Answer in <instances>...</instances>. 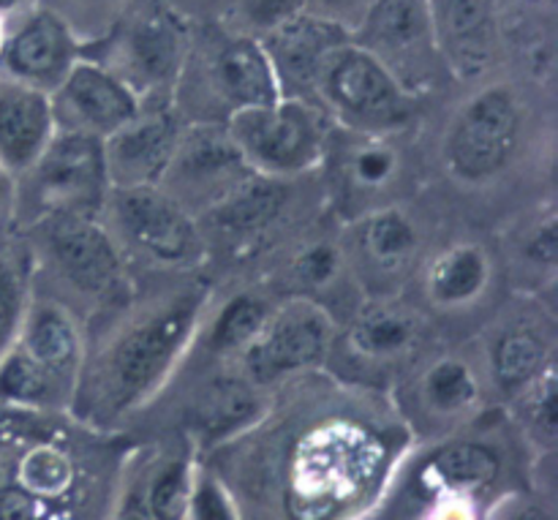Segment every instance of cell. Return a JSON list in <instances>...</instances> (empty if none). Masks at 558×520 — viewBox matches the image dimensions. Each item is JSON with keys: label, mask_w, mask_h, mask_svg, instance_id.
I'll use <instances>...</instances> for the list:
<instances>
[{"label": "cell", "mask_w": 558, "mask_h": 520, "mask_svg": "<svg viewBox=\"0 0 558 520\" xmlns=\"http://www.w3.org/2000/svg\"><path fill=\"white\" fill-rule=\"evenodd\" d=\"M281 101L262 41L232 36L213 20L191 25L172 107L183 123H227L243 109Z\"/></svg>", "instance_id": "obj_1"}, {"label": "cell", "mask_w": 558, "mask_h": 520, "mask_svg": "<svg viewBox=\"0 0 558 520\" xmlns=\"http://www.w3.org/2000/svg\"><path fill=\"white\" fill-rule=\"evenodd\" d=\"M202 294L185 292L125 322L101 349L90 374L93 401L109 414L142 407L161 390L202 316Z\"/></svg>", "instance_id": "obj_2"}, {"label": "cell", "mask_w": 558, "mask_h": 520, "mask_svg": "<svg viewBox=\"0 0 558 520\" xmlns=\"http://www.w3.org/2000/svg\"><path fill=\"white\" fill-rule=\"evenodd\" d=\"M191 25L194 22L161 0H134L118 25L82 55L118 76L140 98L142 109L172 107Z\"/></svg>", "instance_id": "obj_3"}, {"label": "cell", "mask_w": 558, "mask_h": 520, "mask_svg": "<svg viewBox=\"0 0 558 520\" xmlns=\"http://www.w3.org/2000/svg\"><path fill=\"white\" fill-rule=\"evenodd\" d=\"M311 104L327 120L363 136L396 134L417 112V98L409 96L349 36L338 38L322 55Z\"/></svg>", "instance_id": "obj_4"}, {"label": "cell", "mask_w": 558, "mask_h": 520, "mask_svg": "<svg viewBox=\"0 0 558 520\" xmlns=\"http://www.w3.org/2000/svg\"><path fill=\"white\" fill-rule=\"evenodd\" d=\"M109 196L104 142L54 131L38 161L16 180V218L27 227L47 216H96Z\"/></svg>", "instance_id": "obj_5"}, {"label": "cell", "mask_w": 558, "mask_h": 520, "mask_svg": "<svg viewBox=\"0 0 558 520\" xmlns=\"http://www.w3.org/2000/svg\"><path fill=\"white\" fill-rule=\"evenodd\" d=\"M25 240L33 273H49L76 298L107 303L125 281L123 254L96 216H47L31 223Z\"/></svg>", "instance_id": "obj_6"}, {"label": "cell", "mask_w": 558, "mask_h": 520, "mask_svg": "<svg viewBox=\"0 0 558 520\" xmlns=\"http://www.w3.org/2000/svg\"><path fill=\"white\" fill-rule=\"evenodd\" d=\"M330 120L308 101L281 98L267 107L243 109L227 120V134L254 174L287 178L308 172L327 150Z\"/></svg>", "instance_id": "obj_7"}, {"label": "cell", "mask_w": 558, "mask_h": 520, "mask_svg": "<svg viewBox=\"0 0 558 520\" xmlns=\"http://www.w3.org/2000/svg\"><path fill=\"white\" fill-rule=\"evenodd\" d=\"M349 38L417 101L450 80L436 49L428 0H376Z\"/></svg>", "instance_id": "obj_8"}, {"label": "cell", "mask_w": 558, "mask_h": 520, "mask_svg": "<svg viewBox=\"0 0 558 520\" xmlns=\"http://www.w3.org/2000/svg\"><path fill=\"white\" fill-rule=\"evenodd\" d=\"M523 136V107L505 82H490L463 101L445 140L447 169L458 180L483 183L505 172Z\"/></svg>", "instance_id": "obj_9"}, {"label": "cell", "mask_w": 558, "mask_h": 520, "mask_svg": "<svg viewBox=\"0 0 558 520\" xmlns=\"http://www.w3.org/2000/svg\"><path fill=\"white\" fill-rule=\"evenodd\" d=\"M109 216L112 240L123 249H134L158 265H183L196 254L199 234L189 207L180 205L161 185L109 189L104 210Z\"/></svg>", "instance_id": "obj_10"}, {"label": "cell", "mask_w": 558, "mask_h": 520, "mask_svg": "<svg viewBox=\"0 0 558 520\" xmlns=\"http://www.w3.org/2000/svg\"><path fill=\"white\" fill-rule=\"evenodd\" d=\"M332 343V319L322 305L300 300L270 314L259 336L240 352L251 382H272L314 368Z\"/></svg>", "instance_id": "obj_11"}, {"label": "cell", "mask_w": 558, "mask_h": 520, "mask_svg": "<svg viewBox=\"0 0 558 520\" xmlns=\"http://www.w3.org/2000/svg\"><path fill=\"white\" fill-rule=\"evenodd\" d=\"M80 58L82 47L69 27L33 3L9 20L0 44V76L52 96Z\"/></svg>", "instance_id": "obj_12"}, {"label": "cell", "mask_w": 558, "mask_h": 520, "mask_svg": "<svg viewBox=\"0 0 558 520\" xmlns=\"http://www.w3.org/2000/svg\"><path fill=\"white\" fill-rule=\"evenodd\" d=\"M54 131L109 140L142 112V104L123 82L101 63L82 55L65 80L49 96Z\"/></svg>", "instance_id": "obj_13"}, {"label": "cell", "mask_w": 558, "mask_h": 520, "mask_svg": "<svg viewBox=\"0 0 558 520\" xmlns=\"http://www.w3.org/2000/svg\"><path fill=\"white\" fill-rule=\"evenodd\" d=\"M428 9L447 76L477 82L490 74L501 44L496 0H428Z\"/></svg>", "instance_id": "obj_14"}, {"label": "cell", "mask_w": 558, "mask_h": 520, "mask_svg": "<svg viewBox=\"0 0 558 520\" xmlns=\"http://www.w3.org/2000/svg\"><path fill=\"white\" fill-rule=\"evenodd\" d=\"M183 120L174 107L142 109L129 125L104 140L109 189L158 185L178 150Z\"/></svg>", "instance_id": "obj_15"}, {"label": "cell", "mask_w": 558, "mask_h": 520, "mask_svg": "<svg viewBox=\"0 0 558 520\" xmlns=\"http://www.w3.org/2000/svg\"><path fill=\"white\" fill-rule=\"evenodd\" d=\"M16 347L27 358L36 360L41 368H47L54 379L63 382L71 392H76L82 371H85V347H82V330L69 303L41 298L33 289Z\"/></svg>", "instance_id": "obj_16"}, {"label": "cell", "mask_w": 558, "mask_h": 520, "mask_svg": "<svg viewBox=\"0 0 558 520\" xmlns=\"http://www.w3.org/2000/svg\"><path fill=\"white\" fill-rule=\"evenodd\" d=\"M54 134L49 96L0 76V167L16 180L38 161Z\"/></svg>", "instance_id": "obj_17"}, {"label": "cell", "mask_w": 558, "mask_h": 520, "mask_svg": "<svg viewBox=\"0 0 558 520\" xmlns=\"http://www.w3.org/2000/svg\"><path fill=\"white\" fill-rule=\"evenodd\" d=\"M343 36H349V33L325 25L319 20H311L305 14L270 33L262 41V47L270 58L272 71H276L281 98H300V101L311 104V87H314L322 55Z\"/></svg>", "instance_id": "obj_18"}, {"label": "cell", "mask_w": 558, "mask_h": 520, "mask_svg": "<svg viewBox=\"0 0 558 520\" xmlns=\"http://www.w3.org/2000/svg\"><path fill=\"white\" fill-rule=\"evenodd\" d=\"M488 368L499 390L518 396L554 368V341L534 319L510 322L490 341Z\"/></svg>", "instance_id": "obj_19"}, {"label": "cell", "mask_w": 558, "mask_h": 520, "mask_svg": "<svg viewBox=\"0 0 558 520\" xmlns=\"http://www.w3.org/2000/svg\"><path fill=\"white\" fill-rule=\"evenodd\" d=\"M414 401L425 418L436 423H458L480 409L483 376L469 360L445 354L425 365L414 382Z\"/></svg>", "instance_id": "obj_20"}, {"label": "cell", "mask_w": 558, "mask_h": 520, "mask_svg": "<svg viewBox=\"0 0 558 520\" xmlns=\"http://www.w3.org/2000/svg\"><path fill=\"white\" fill-rule=\"evenodd\" d=\"M494 265L483 245L461 243L445 249L425 267V298L445 311L477 303L488 289Z\"/></svg>", "instance_id": "obj_21"}, {"label": "cell", "mask_w": 558, "mask_h": 520, "mask_svg": "<svg viewBox=\"0 0 558 520\" xmlns=\"http://www.w3.org/2000/svg\"><path fill=\"white\" fill-rule=\"evenodd\" d=\"M417 251V229L412 218L396 207L363 213L354 227V254L376 276H387L412 259Z\"/></svg>", "instance_id": "obj_22"}, {"label": "cell", "mask_w": 558, "mask_h": 520, "mask_svg": "<svg viewBox=\"0 0 558 520\" xmlns=\"http://www.w3.org/2000/svg\"><path fill=\"white\" fill-rule=\"evenodd\" d=\"M499 452L485 442H450L428 458L425 483L445 494H477L499 477Z\"/></svg>", "instance_id": "obj_23"}, {"label": "cell", "mask_w": 558, "mask_h": 520, "mask_svg": "<svg viewBox=\"0 0 558 520\" xmlns=\"http://www.w3.org/2000/svg\"><path fill=\"white\" fill-rule=\"evenodd\" d=\"M33 294V256L25 240L0 238V360L14 349Z\"/></svg>", "instance_id": "obj_24"}, {"label": "cell", "mask_w": 558, "mask_h": 520, "mask_svg": "<svg viewBox=\"0 0 558 520\" xmlns=\"http://www.w3.org/2000/svg\"><path fill=\"white\" fill-rule=\"evenodd\" d=\"M303 14V0H218L210 20L232 36L265 41Z\"/></svg>", "instance_id": "obj_25"}, {"label": "cell", "mask_w": 558, "mask_h": 520, "mask_svg": "<svg viewBox=\"0 0 558 520\" xmlns=\"http://www.w3.org/2000/svg\"><path fill=\"white\" fill-rule=\"evenodd\" d=\"M417 341V322L396 309H374L352 327V347L363 358L390 360Z\"/></svg>", "instance_id": "obj_26"}, {"label": "cell", "mask_w": 558, "mask_h": 520, "mask_svg": "<svg viewBox=\"0 0 558 520\" xmlns=\"http://www.w3.org/2000/svg\"><path fill=\"white\" fill-rule=\"evenodd\" d=\"M134 0H36V5L58 16L82 49L101 41Z\"/></svg>", "instance_id": "obj_27"}, {"label": "cell", "mask_w": 558, "mask_h": 520, "mask_svg": "<svg viewBox=\"0 0 558 520\" xmlns=\"http://www.w3.org/2000/svg\"><path fill=\"white\" fill-rule=\"evenodd\" d=\"M357 142L349 147L347 161H343V178L354 185V191H376L387 189L392 180L398 178V153L396 147L387 142V136H363L354 134Z\"/></svg>", "instance_id": "obj_28"}, {"label": "cell", "mask_w": 558, "mask_h": 520, "mask_svg": "<svg viewBox=\"0 0 558 520\" xmlns=\"http://www.w3.org/2000/svg\"><path fill=\"white\" fill-rule=\"evenodd\" d=\"M272 311L254 294H238L216 316L210 330V352L240 354L265 327Z\"/></svg>", "instance_id": "obj_29"}, {"label": "cell", "mask_w": 558, "mask_h": 520, "mask_svg": "<svg viewBox=\"0 0 558 520\" xmlns=\"http://www.w3.org/2000/svg\"><path fill=\"white\" fill-rule=\"evenodd\" d=\"M194 469L189 461H169L145 477V499L153 520H189Z\"/></svg>", "instance_id": "obj_30"}, {"label": "cell", "mask_w": 558, "mask_h": 520, "mask_svg": "<svg viewBox=\"0 0 558 520\" xmlns=\"http://www.w3.org/2000/svg\"><path fill=\"white\" fill-rule=\"evenodd\" d=\"M521 401V418L529 434L539 442V445L554 447L556 442V374L554 368L548 374L539 376L534 385L518 392Z\"/></svg>", "instance_id": "obj_31"}, {"label": "cell", "mask_w": 558, "mask_h": 520, "mask_svg": "<svg viewBox=\"0 0 558 520\" xmlns=\"http://www.w3.org/2000/svg\"><path fill=\"white\" fill-rule=\"evenodd\" d=\"M216 396L207 398L205 409L199 412V423L207 434H229L245 412H251V398H245V387H216Z\"/></svg>", "instance_id": "obj_32"}, {"label": "cell", "mask_w": 558, "mask_h": 520, "mask_svg": "<svg viewBox=\"0 0 558 520\" xmlns=\"http://www.w3.org/2000/svg\"><path fill=\"white\" fill-rule=\"evenodd\" d=\"M343 254L330 243H319L305 249L294 262V278L303 287H327L341 270Z\"/></svg>", "instance_id": "obj_33"}, {"label": "cell", "mask_w": 558, "mask_h": 520, "mask_svg": "<svg viewBox=\"0 0 558 520\" xmlns=\"http://www.w3.org/2000/svg\"><path fill=\"white\" fill-rule=\"evenodd\" d=\"M189 520H238L227 491L210 474H194Z\"/></svg>", "instance_id": "obj_34"}, {"label": "cell", "mask_w": 558, "mask_h": 520, "mask_svg": "<svg viewBox=\"0 0 558 520\" xmlns=\"http://www.w3.org/2000/svg\"><path fill=\"white\" fill-rule=\"evenodd\" d=\"M376 0H303V14L325 25L352 33Z\"/></svg>", "instance_id": "obj_35"}, {"label": "cell", "mask_w": 558, "mask_h": 520, "mask_svg": "<svg viewBox=\"0 0 558 520\" xmlns=\"http://www.w3.org/2000/svg\"><path fill=\"white\" fill-rule=\"evenodd\" d=\"M523 259L532 262L539 270H554L558 259V229L554 213L543 218L537 227L532 229V234L523 243Z\"/></svg>", "instance_id": "obj_36"}, {"label": "cell", "mask_w": 558, "mask_h": 520, "mask_svg": "<svg viewBox=\"0 0 558 520\" xmlns=\"http://www.w3.org/2000/svg\"><path fill=\"white\" fill-rule=\"evenodd\" d=\"M114 520H153L150 507H147L145 499V480H140V483H134L125 491Z\"/></svg>", "instance_id": "obj_37"}, {"label": "cell", "mask_w": 558, "mask_h": 520, "mask_svg": "<svg viewBox=\"0 0 558 520\" xmlns=\"http://www.w3.org/2000/svg\"><path fill=\"white\" fill-rule=\"evenodd\" d=\"M16 221V178L0 167V238Z\"/></svg>", "instance_id": "obj_38"}, {"label": "cell", "mask_w": 558, "mask_h": 520, "mask_svg": "<svg viewBox=\"0 0 558 520\" xmlns=\"http://www.w3.org/2000/svg\"><path fill=\"white\" fill-rule=\"evenodd\" d=\"M167 3L169 9H174L178 14H183L185 20L199 22V20H210L213 11H216L218 0H161Z\"/></svg>", "instance_id": "obj_39"}, {"label": "cell", "mask_w": 558, "mask_h": 520, "mask_svg": "<svg viewBox=\"0 0 558 520\" xmlns=\"http://www.w3.org/2000/svg\"><path fill=\"white\" fill-rule=\"evenodd\" d=\"M501 520H554V516L539 505H512Z\"/></svg>", "instance_id": "obj_40"}, {"label": "cell", "mask_w": 558, "mask_h": 520, "mask_svg": "<svg viewBox=\"0 0 558 520\" xmlns=\"http://www.w3.org/2000/svg\"><path fill=\"white\" fill-rule=\"evenodd\" d=\"M36 3V0H0V14L5 16V20H11V16L22 14L25 9H31V5Z\"/></svg>", "instance_id": "obj_41"}, {"label": "cell", "mask_w": 558, "mask_h": 520, "mask_svg": "<svg viewBox=\"0 0 558 520\" xmlns=\"http://www.w3.org/2000/svg\"><path fill=\"white\" fill-rule=\"evenodd\" d=\"M5 27H9V20L0 14V44H3V38H5Z\"/></svg>", "instance_id": "obj_42"}]
</instances>
